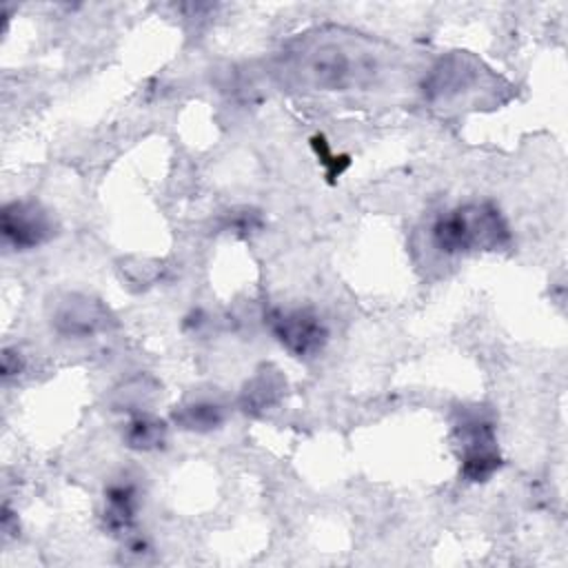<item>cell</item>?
Segmentation results:
<instances>
[{"label": "cell", "mask_w": 568, "mask_h": 568, "mask_svg": "<svg viewBox=\"0 0 568 568\" xmlns=\"http://www.w3.org/2000/svg\"><path fill=\"white\" fill-rule=\"evenodd\" d=\"M293 73L315 89L362 87L377 73V55L371 49L351 47L346 40H311L293 51Z\"/></svg>", "instance_id": "1"}, {"label": "cell", "mask_w": 568, "mask_h": 568, "mask_svg": "<svg viewBox=\"0 0 568 568\" xmlns=\"http://www.w3.org/2000/svg\"><path fill=\"white\" fill-rule=\"evenodd\" d=\"M508 224L497 206L473 202L442 213L430 226V240L446 255L499 248L508 242Z\"/></svg>", "instance_id": "2"}, {"label": "cell", "mask_w": 568, "mask_h": 568, "mask_svg": "<svg viewBox=\"0 0 568 568\" xmlns=\"http://www.w3.org/2000/svg\"><path fill=\"white\" fill-rule=\"evenodd\" d=\"M457 430H459V439H462V448H464L462 475L468 481L490 479L501 464L493 424L481 415H466L459 422Z\"/></svg>", "instance_id": "3"}, {"label": "cell", "mask_w": 568, "mask_h": 568, "mask_svg": "<svg viewBox=\"0 0 568 568\" xmlns=\"http://www.w3.org/2000/svg\"><path fill=\"white\" fill-rule=\"evenodd\" d=\"M0 231L4 244L16 251H29L53 235V220L47 209L31 200H13L2 206Z\"/></svg>", "instance_id": "4"}, {"label": "cell", "mask_w": 568, "mask_h": 568, "mask_svg": "<svg viewBox=\"0 0 568 568\" xmlns=\"http://www.w3.org/2000/svg\"><path fill=\"white\" fill-rule=\"evenodd\" d=\"M268 324L277 342L295 357L315 355L328 337L324 322L308 308L273 311Z\"/></svg>", "instance_id": "5"}, {"label": "cell", "mask_w": 568, "mask_h": 568, "mask_svg": "<svg viewBox=\"0 0 568 568\" xmlns=\"http://www.w3.org/2000/svg\"><path fill=\"white\" fill-rule=\"evenodd\" d=\"M113 317L100 300L89 295H67L53 311V328L67 337H89L104 331Z\"/></svg>", "instance_id": "6"}, {"label": "cell", "mask_w": 568, "mask_h": 568, "mask_svg": "<svg viewBox=\"0 0 568 568\" xmlns=\"http://www.w3.org/2000/svg\"><path fill=\"white\" fill-rule=\"evenodd\" d=\"M138 490L133 484H111L106 488L104 519L113 532H129L138 513Z\"/></svg>", "instance_id": "7"}, {"label": "cell", "mask_w": 568, "mask_h": 568, "mask_svg": "<svg viewBox=\"0 0 568 568\" xmlns=\"http://www.w3.org/2000/svg\"><path fill=\"white\" fill-rule=\"evenodd\" d=\"M166 439V424L153 415H135L124 430L126 446L135 450H153L160 448Z\"/></svg>", "instance_id": "8"}, {"label": "cell", "mask_w": 568, "mask_h": 568, "mask_svg": "<svg viewBox=\"0 0 568 568\" xmlns=\"http://www.w3.org/2000/svg\"><path fill=\"white\" fill-rule=\"evenodd\" d=\"M178 426L189 430H211L217 428L224 419V410L215 402H193L173 413Z\"/></svg>", "instance_id": "9"}, {"label": "cell", "mask_w": 568, "mask_h": 568, "mask_svg": "<svg viewBox=\"0 0 568 568\" xmlns=\"http://www.w3.org/2000/svg\"><path fill=\"white\" fill-rule=\"evenodd\" d=\"M282 390V379L273 373H260L251 384H246V390H244V406L246 410H264L266 406H271L277 395Z\"/></svg>", "instance_id": "10"}]
</instances>
